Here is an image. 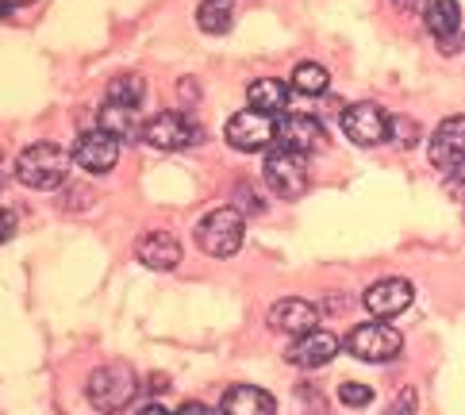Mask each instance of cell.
<instances>
[{"instance_id":"cell-1","label":"cell","mask_w":465,"mask_h":415,"mask_svg":"<svg viewBox=\"0 0 465 415\" xmlns=\"http://www.w3.org/2000/svg\"><path fill=\"white\" fill-rule=\"evenodd\" d=\"M70 165H74V154L65 151V146L43 139V143L24 146V154L15 158V177H20L27 189L54 193V189L65 185V177H70Z\"/></svg>"},{"instance_id":"cell-2","label":"cell","mask_w":465,"mask_h":415,"mask_svg":"<svg viewBox=\"0 0 465 415\" xmlns=\"http://www.w3.org/2000/svg\"><path fill=\"white\" fill-rule=\"evenodd\" d=\"M85 392H89V404H93L96 411H104V415L124 411V408L139 396V373L131 370L127 361L101 365V370H96V373L89 377Z\"/></svg>"},{"instance_id":"cell-3","label":"cell","mask_w":465,"mask_h":415,"mask_svg":"<svg viewBox=\"0 0 465 415\" xmlns=\"http://www.w3.org/2000/svg\"><path fill=\"white\" fill-rule=\"evenodd\" d=\"M196 246L208 258H231L242 246V212L235 208H212L201 223H196Z\"/></svg>"},{"instance_id":"cell-4","label":"cell","mask_w":465,"mask_h":415,"mask_svg":"<svg viewBox=\"0 0 465 415\" xmlns=\"http://www.w3.org/2000/svg\"><path fill=\"white\" fill-rule=\"evenodd\" d=\"M346 351L370 365H381L404 351V339L389 320H373V323H358L351 335H346Z\"/></svg>"},{"instance_id":"cell-5","label":"cell","mask_w":465,"mask_h":415,"mask_svg":"<svg viewBox=\"0 0 465 415\" xmlns=\"http://www.w3.org/2000/svg\"><path fill=\"white\" fill-rule=\"evenodd\" d=\"M143 143L154 146V151L177 154V151H189V146L201 143V127H196V120L185 112H158L151 124H143Z\"/></svg>"},{"instance_id":"cell-6","label":"cell","mask_w":465,"mask_h":415,"mask_svg":"<svg viewBox=\"0 0 465 415\" xmlns=\"http://www.w3.org/2000/svg\"><path fill=\"white\" fill-rule=\"evenodd\" d=\"M262 177H265V189L281 201H296V196L308 193V162L304 154H292V151H273L262 165Z\"/></svg>"},{"instance_id":"cell-7","label":"cell","mask_w":465,"mask_h":415,"mask_svg":"<svg viewBox=\"0 0 465 415\" xmlns=\"http://www.w3.org/2000/svg\"><path fill=\"white\" fill-rule=\"evenodd\" d=\"M223 135H227V146H235V151H242V154H258V151H265V146H273V143H277V124H273V115L246 108V112H235V115H231Z\"/></svg>"},{"instance_id":"cell-8","label":"cell","mask_w":465,"mask_h":415,"mask_svg":"<svg viewBox=\"0 0 465 415\" xmlns=\"http://www.w3.org/2000/svg\"><path fill=\"white\" fill-rule=\"evenodd\" d=\"M339 124H342V135L354 146H377L389 139V115L373 101H358L351 108H342Z\"/></svg>"},{"instance_id":"cell-9","label":"cell","mask_w":465,"mask_h":415,"mask_svg":"<svg viewBox=\"0 0 465 415\" xmlns=\"http://www.w3.org/2000/svg\"><path fill=\"white\" fill-rule=\"evenodd\" d=\"M327 146V135H323V124L315 115H304V112H289L277 120V151H292V154H315Z\"/></svg>"},{"instance_id":"cell-10","label":"cell","mask_w":465,"mask_h":415,"mask_svg":"<svg viewBox=\"0 0 465 415\" xmlns=\"http://www.w3.org/2000/svg\"><path fill=\"white\" fill-rule=\"evenodd\" d=\"M411 301H415V289H411V281H404V277L377 281V285H370L365 296H361V304H365V311H370L373 320H392V315L408 311Z\"/></svg>"},{"instance_id":"cell-11","label":"cell","mask_w":465,"mask_h":415,"mask_svg":"<svg viewBox=\"0 0 465 415\" xmlns=\"http://www.w3.org/2000/svg\"><path fill=\"white\" fill-rule=\"evenodd\" d=\"M74 162L89 173H108V170H115V162H120V143L101 127L85 131V135L74 143Z\"/></svg>"},{"instance_id":"cell-12","label":"cell","mask_w":465,"mask_h":415,"mask_svg":"<svg viewBox=\"0 0 465 415\" xmlns=\"http://www.w3.org/2000/svg\"><path fill=\"white\" fill-rule=\"evenodd\" d=\"M430 162L439 165L442 173H450L454 165L465 162V115H450L435 127V139H430Z\"/></svg>"},{"instance_id":"cell-13","label":"cell","mask_w":465,"mask_h":415,"mask_svg":"<svg viewBox=\"0 0 465 415\" xmlns=\"http://www.w3.org/2000/svg\"><path fill=\"white\" fill-rule=\"evenodd\" d=\"M265 320H270L273 331H285V335L301 339V335H308V331H315V323H320V308L301 301V296H285V301H277L270 308Z\"/></svg>"},{"instance_id":"cell-14","label":"cell","mask_w":465,"mask_h":415,"mask_svg":"<svg viewBox=\"0 0 465 415\" xmlns=\"http://www.w3.org/2000/svg\"><path fill=\"white\" fill-rule=\"evenodd\" d=\"M342 351L339 335H331V331H308V335H301L292 346H289V361L301 365V370H320V365H327L331 358H335Z\"/></svg>"},{"instance_id":"cell-15","label":"cell","mask_w":465,"mask_h":415,"mask_svg":"<svg viewBox=\"0 0 465 415\" xmlns=\"http://www.w3.org/2000/svg\"><path fill=\"white\" fill-rule=\"evenodd\" d=\"M139 262L146 265V270H177L181 262V242L170 235V231H146V235L139 239Z\"/></svg>"},{"instance_id":"cell-16","label":"cell","mask_w":465,"mask_h":415,"mask_svg":"<svg viewBox=\"0 0 465 415\" xmlns=\"http://www.w3.org/2000/svg\"><path fill=\"white\" fill-rule=\"evenodd\" d=\"M220 411L223 415H273L277 404H273V396L258 385H235V389L223 392Z\"/></svg>"},{"instance_id":"cell-17","label":"cell","mask_w":465,"mask_h":415,"mask_svg":"<svg viewBox=\"0 0 465 415\" xmlns=\"http://www.w3.org/2000/svg\"><path fill=\"white\" fill-rule=\"evenodd\" d=\"M96 127L108 131L115 143H135V139H143V124H139L135 108H124V104H112V101L101 108V120H96Z\"/></svg>"},{"instance_id":"cell-18","label":"cell","mask_w":465,"mask_h":415,"mask_svg":"<svg viewBox=\"0 0 465 415\" xmlns=\"http://www.w3.org/2000/svg\"><path fill=\"white\" fill-rule=\"evenodd\" d=\"M423 24H427V31H430L435 39L450 43L458 31H461V8H458V0H427Z\"/></svg>"},{"instance_id":"cell-19","label":"cell","mask_w":465,"mask_h":415,"mask_svg":"<svg viewBox=\"0 0 465 415\" xmlns=\"http://www.w3.org/2000/svg\"><path fill=\"white\" fill-rule=\"evenodd\" d=\"M246 104H251L254 112H265V115L285 112L289 85L285 81H277V77H258V81H251V89H246Z\"/></svg>"},{"instance_id":"cell-20","label":"cell","mask_w":465,"mask_h":415,"mask_svg":"<svg viewBox=\"0 0 465 415\" xmlns=\"http://www.w3.org/2000/svg\"><path fill=\"white\" fill-rule=\"evenodd\" d=\"M196 24H201L204 35H227L231 24H235V8H231V0H204L196 8Z\"/></svg>"},{"instance_id":"cell-21","label":"cell","mask_w":465,"mask_h":415,"mask_svg":"<svg viewBox=\"0 0 465 415\" xmlns=\"http://www.w3.org/2000/svg\"><path fill=\"white\" fill-rule=\"evenodd\" d=\"M143 96H146V85H143L139 74H120V77H112V85H108V101H112V104L139 108Z\"/></svg>"},{"instance_id":"cell-22","label":"cell","mask_w":465,"mask_h":415,"mask_svg":"<svg viewBox=\"0 0 465 415\" xmlns=\"http://www.w3.org/2000/svg\"><path fill=\"white\" fill-rule=\"evenodd\" d=\"M292 85H296V93H304V96H323L327 85H331V77H327V70L320 62H301L292 70Z\"/></svg>"},{"instance_id":"cell-23","label":"cell","mask_w":465,"mask_h":415,"mask_svg":"<svg viewBox=\"0 0 465 415\" xmlns=\"http://www.w3.org/2000/svg\"><path fill=\"white\" fill-rule=\"evenodd\" d=\"M389 139L396 146H411L420 139V124H415L411 115H389Z\"/></svg>"},{"instance_id":"cell-24","label":"cell","mask_w":465,"mask_h":415,"mask_svg":"<svg viewBox=\"0 0 465 415\" xmlns=\"http://www.w3.org/2000/svg\"><path fill=\"white\" fill-rule=\"evenodd\" d=\"M339 400H342L346 408H365V404H373V389L361 385V380H342Z\"/></svg>"},{"instance_id":"cell-25","label":"cell","mask_w":465,"mask_h":415,"mask_svg":"<svg viewBox=\"0 0 465 415\" xmlns=\"http://www.w3.org/2000/svg\"><path fill=\"white\" fill-rule=\"evenodd\" d=\"M415 411H420V400H415V392H411V389H404V392L385 408V415H415Z\"/></svg>"},{"instance_id":"cell-26","label":"cell","mask_w":465,"mask_h":415,"mask_svg":"<svg viewBox=\"0 0 465 415\" xmlns=\"http://www.w3.org/2000/svg\"><path fill=\"white\" fill-rule=\"evenodd\" d=\"M12 235H15V215L8 208H0V246H5Z\"/></svg>"},{"instance_id":"cell-27","label":"cell","mask_w":465,"mask_h":415,"mask_svg":"<svg viewBox=\"0 0 465 415\" xmlns=\"http://www.w3.org/2000/svg\"><path fill=\"white\" fill-rule=\"evenodd\" d=\"M446 177H450V189H454V193H465V162L454 165V170L446 173Z\"/></svg>"},{"instance_id":"cell-28","label":"cell","mask_w":465,"mask_h":415,"mask_svg":"<svg viewBox=\"0 0 465 415\" xmlns=\"http://www.w3.org/2000/svg\"><path fill=\"white\" fill-rule=\"evenodd\" d=\"M173 415H215L212 408H204V404H196V400H189V404H181Z\"/></svg>"},{"instance_id":"cell-29","label":"cell","mask_w":465,"mask_h":415,"mask_svg":"<svg viewBox=\"0 0 465 415\" xmlns=\"http://www.w3.org/2000/svg\"><path fill=\"white\" fill-rule=\"evenodd\" d=\"M181 96H185V101H196V81H181Z\"/></svg>"},{"instance_id":"cell-30","label":"cell","mask_w":465,"mask_h":415,"mask_svg":"<svg viewBox=\"0 0 465 415\" xmlns=\"http://www.w3.org/2000/svg\"><path fill=\"white\" fill-rule=\"evenodd\" d=\"M139 415H170V411H165V408H162V404H146V408H143V411H139Z\"/></svg>"},{"instance_id":"cell-31","label":"cell","mask_w":465,"mask_h":415,"mask_svg":"<svg viewBox=\"0 0 465 415\" xmlns=\"http://www.w3.org/2000/svg\"><path fill=\"white\" fill-rule=\"evenodd\" d=\"M0 5H8V8H24V5H35V0H0Z\"/></svg>"},{"instance_id":"cell-32","label":"cell","mask_w":465,"mask_h":415,"mask_svg":"<svg viewBox=\"0 0 465 415\" xmlns=\"http://www.w3.org/2000/svg\"><path fill=\"white\" fill-rule=\"evenodd\" d=\"M392 5H401V8H411V5H415V0H392Z\"/></svg>"}]
</instances>
